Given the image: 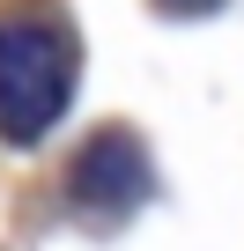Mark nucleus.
<instances>
[{
    "instance_id": "7ed1b4c3",
    "label": "nucleus",
    "mask_w": 244,
    "mask_h": 251,
    "mask_svg": "<svg viewBox=\"0 0 244 251\" xmlns=\"http://www.w3.org/2000/svg\"><path fill=\"white\" fill-rule=\"evenodd\" d=\"M178 8H207V0H178Z\"/></svg>"
},
{
    "instance_id": "f257e3e1",
    "label": "nucleus",
    "mask_w": 244,
    "mask_h": 251,
    "mask_svg": "<svg viewBox=\"0 0 244 251\" xmlns=\"http://www.w3.org/2000/svg\"><path fill=\"white\" fill-rule=\"evenodd\" d=\"M74 96V30L52 0L0 8V141H45Z\"/></svg>"
},
{
    "instance_id": "f03ea898",
    "label": "nucleus",
    "mask_w": 244,
    "mask_h": 251,
    "mask_svg": "<svg viewBox=\"0 0 244 251\" xmlns=\"http://www.w3.org/2000/svg\"><path fill=\"white\" fill-rule=\"evenodd\" d=\"M74 200L81 207H96V214H126L141 192H148V148L126 133V126H104V133L81 148V163H74Z\"/></svg>"
}]
</instances>
